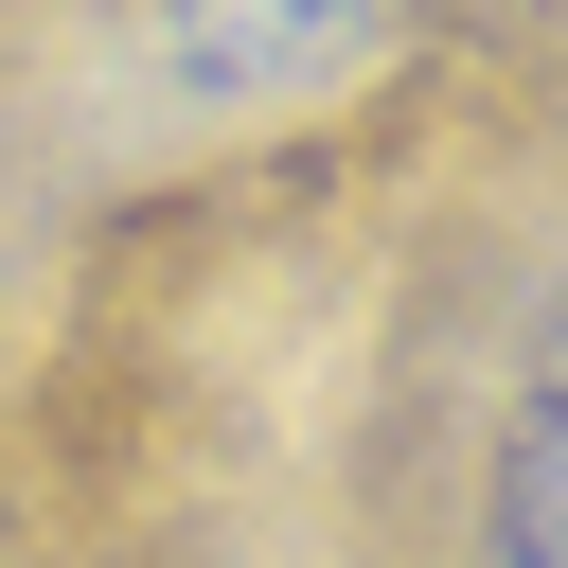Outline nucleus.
Here are the masks:
<instances>
[{"label": "nucleus", "mask_w": 568, "mask_h": 568, "mask_svg": "<svg viewBox=\"0 0 568 568\" xmlns=\"http://www.w3.org/2000/svg\"><path fill=\"white\" fill-rule=\"evenodd\" d=\"M444 568H568V337L497 390V426H479V462H462Z\"/></svg>", "instance_id": "nucleus-1"}]
</instances>
